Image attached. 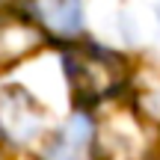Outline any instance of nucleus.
Wrapping results in <instances>:
<instances>
[{
	"instance_id": "39448f33",
	"label": "nucleus",
	"mask_w": 160,
	"mask_h": 160,
	"mask_svg": "<svg viewBox=\"0 0 160 160\" xmlns=\"http://www.w3.org/2000/svg\"><path fill=\"white\" fill-rule=\"evenodd\" d=\"M39 160H95V116L74 110L51 137H45Z\"/></svg>"
},
{
	"instance_id": "423d86ee",
	"label": "nucleus",
	"mask_w": 160,
	"mask_h": 160,
	"mask_svg": "<svg viewBox=\"0 0 160 160\" xmlns=\"http://www.w3.org/2000/svg\"><path fill=\"white\" fill-rule=\"evenodd\" d=\"M48 45V36L21 6H0V65L27 59Z\"/></svg>"
},
{
	"instance_id": "f257e3e1",
	"label": "nucleus",
	"mask_w": 160,
	"mask_h": 160,
	"mask_svg": "<svg viewBox=\"0 0 160 160\" xmlns=\"http://www.w3.org/2000/svg\"><path fill=\"white\" fill-rule=\"evenodd\" d=\"M62 71L74 110L86 113L122 101L133 86V62L128 53L86 39L62 45Z\"/></svg>"
},
{
	"instance_id": "7ed1b4c3",
	"label": "nucleus",
	"mask_w": 160,
	"mask_h": 160,
	"mask_svg": "<svg viewBox=\"0 0 160 160\" xmlns=\"http://www.w3.org/2000/svg\"><path fill=\"white\" fill-rule=\"evenodd\" d=\"M48 133V110L18 83L0 86V142L6 148H30Z\"/></svg>"
},
{
	"instance_id": "0eeeda50",
	"label": "nucleus",
	"mask_w": 160,
	"mask_h": 160,
	"mask_svg": "<svg viewBox=\"0 0 160 160\" xmlns=\"http://www.w3.org/2000/svg\"><path fill=\"white\" fill-rule=\"evenodd\" d=\"M0 160H6V157H3V154H0Z\"/></svg>"
},
{
	"instance_id": "20e7f679",
	"label": "nucleus",
	"mask_w": 160,
	"mask_h": 160,
	"mask_svg": "<svg viewBox=\"0 0 160 160\" xmlns=\"http://www.w3.org/2000/svg\"><path fill=\"white\" fill-rule=\"evenodd\" d=\"M30 12L48 42L71 45L86 36V3L83 0H27Z\"/></svg>"
},
{
	"instance_id": "f03ea898",
	"label": "nucleus",
	"mask_w": 160,
	"mask_h": 160,
	"mask_svg": "<svg viewBox=\"0 0 160 160\" xmlns=\"http://www.w3.org/2000/svg\"><path fill=\"white\" fill-rule=\"evenodd\" d=\"M160 125L145 119L131 101L119 104L107 122H95V160H154Z\"/></svg>"
}]
</instances>
